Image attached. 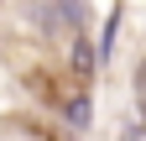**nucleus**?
<instances>
[{
  "label": "nucleus",
  "mask_w": 146,
  "mask_h": 141,
  "mask_svg": "<svg viewBox=\"0 0 146 141\" xmlns=\"http://www.w3.org/2000/svg\"><path fill=\"white\" fill-rule=\"evenodd\" d=\"M68 52H73V73H78V78H89V73H94V63H99V47L89 42L84 31H73V47H68Z\"/></svg>",
  "instance_id": "f257e3e1"
},
{
  "label": "nucleus",
  "mask_w": 146,
  "mask_h": 141,
  "mask_svg": "<svg viewBox=\"0 0 146 141\" xmlns=\"http://www.w3.org/2000/svg\"><path fill=\"white\" fill-rule=\"evenodd\" d=\"M63 120H68L73 131H89V126H94V99H89V94H73L63 104Z\"/></svg>",
  "instance_id": "f03ea898"
},
{
  "label": "nucleus",
  "mask_w": 146,
  "mask_h": 141,
  "mask_svg": "<svg viewBox=\"0 0 146 141\" xmlns=\"http://www.w3.org/2000/svg\"><path fill=\"white\" fill-rule=\"evenodd\" d=\"M136 104H141V115H146V63H141V73H136Z\"/></svg>",
  "instance_id": "7ed1b4c3"
}]
</instances>
